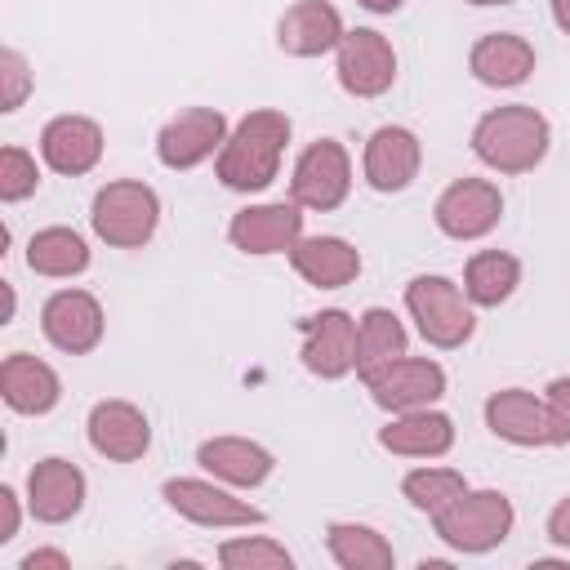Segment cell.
Returning a JSON list of instances; mask_svg holds the SVG:
<instances>
[{"mask_svg": "<svg viewBox=\"0 0 570 570\" xmlns=\"http://www.w3.org/2000/svg\"><path fill=\"white\" fill-rule=\"evenodd\" d=\"M548 147V125L530 107H503L481 120L476 151L499 169H530Z\"/></svg>", "mask_w": 570, "mask_h": 570, "instance_id": "1", "label": "cell"}, {"mask_svg": "<svg viewBox=\"0 0 570 570\" xmlns=\"http://www.w3.org/2000/svg\"><path fill=\"white\" fill-rule=\"evenodd\" d=\"M285 134H289V125H285L281 116H272V111L249 116V120L240 125L236 142L227 147L223 165H218L223 183H227V187H263V183L272 178V169H276V151H281Z\"/></svg>", "mask_w": 570, "mask_h": 570, "instance_id": "2", "label": "cell"}, {"mask_svg": "<svg viewBox=\"0 0 570 570\" xmlns=\"http://www.w3.org/2000/svg\"><path fill=\"white\" fill-rule=\"evenodd\" d=\"M94 227L111 245H138L156 227V196L138 183H116L94 200Z\"/></svg>", "mask_w": 570, "mask_h": 570, "instance_id": "3", "label": "cell"}, {"mask_svg": "<svg viewBox=\"0 0 570 570\" xmlns=\"http://www.w3.org/2000/svg\"><path fill=\"white\" fill-rule=\"evenodd\" d=\"M410 312L419 316V330L441 347H454L472 334V316H468L463 298L441 276H423L410 285Z\"/></svg>", "mask_w": 570, "mask_h": 570, "instance_id": "4", "label": "cell"}, {"mask_svg": "<svg viewBox=\"0 0 570 570\" xmlns=\"http://www.w3.org/2000/svg\"><path fill=\"white\" fill-rule=\"evenodd\" d=\"M347 191V160L334 142H316L303 160H298V178H294V196L303 205H316V209H330L338 205Z\"/></svg>", "mask_w": 570, "mask_h": 570, "instance_id": "5", "label": "cell"}, {"mask_svg": "<svg viewBox=\"0 0 570 570\" xmlns=\"http://www.w3.org/2000/svg\"><path fill=\"white\" fill-rule=\"evenodd\" d=\"M512 512L503 503V494H476L468 503H459L454 512H441V530L445 539L463 543V548H485L494 539H503Z\"/></svg>", "mask_w": 570, "mask_h": 570, "instance_id": "6", "label": "cell"}, {"mask_svg": "<svg viewBox=\"0 0 570 570\" xmlns=\"http://www.w3.org/2000/svg\"><path fill=\"white\" fill-rule=\"evenodd\" d=\"M338 71H343V85L352 94H379L392 85V49L374 31H352L343 40Z\"/></svg>", "mask_w": 570, "mask_h": 570, "instance_id": "7", "label": "cell"}, {"mask_svg": "<svg viewBox=\"0 0 570 570\" xmlns=\"http://www.w3.org/2000/svg\"><path fill=\"white\" fill-rule=\"evenodd\" d=\"M441 383H445L441 370L428 365V361H387V370L370 374V387H374L379 405H392V410L441 396Z\"/></svg>", "mask_w": 570, "mask_h": 570, "instance_id": "8", "label": "cell"}, {"mask_svg": "<svg viewBox=\"0 0 570 570\" xmlns=\"http://www.w3.org/2000/svg\"><path fill=\"white\" fill-rule=\"evenodd\" d=\"M98 330H102V316H98V303L89 294H58V298H49V307H45V334L62 352L94 347L98 343Z\"/></svg>", "mask_w": 570, "mask_h": 570, "instance_id": "9", "label": "cell"}, {"mask_svg": "<svg viewBox=\"0 0 570 570\" xmlns=\"http://www.w3.org/2000/svg\"><path fill=\"white\" fill-rule=\"evenodd\" d=\"M436 218H441V227L450 236H481L499 218V196H494V187L468 178V183H459V187H450L441 196Z\"/></svg>", "mask_w": 570, "mask_h": 570, "instance_id": "10", "label": "cell"}, {"mask_svg": "<svg viewBox=\"0 0 570 570\" xmlns=\"http://www.w3.org/2000/svg\"><path fill=\"white\" fill-rule=\"evenodd\" d=\"M223 138V116L218 111H187L160 134V160L165 165H196L200 156L214 151Z\"/></svg>", "mask_w": 570, "mask_h": 570, "instance_id": "11", "label": "cell"}, {"mask_svg": "<svg viewBox=\"0 0 570 570\" xmlns=\"http://www.w3.org/2000/svg\"><path fill=\"white\" fill-rule=\"evenodd\" d=\"M307 365L316 374H343L352 361H356V334H352V321L343 312H325V316H312L307 321Z\"/></svg>", "mask_w": 570, "mask_h": 570, "instance_id": "12", "label": "cell"}, {"mask_svg": "<svg viewBox=\"0 0 570 570\" xmlns=\"http://www.w3.org/2000/svg\"><path fill=\"white\" fill-rule=\"evenodd\" d=\"M0 387H4V401L13 410H22V414L49 410L58 401V379L36 356H9L4 370H0Z\"/></svg>", "mask_w": 570, "mask_h": 570, "instance_id": "13", "label": "cell"}, {"mask_svg": "<svg viewBox=\"0 0 570 570\" xmlns=\"http://www.w3.org/2000/svg\"><path fill=\"white\" fill-rule=\"evenodd\" d=\"M89 436H94V445H98L102 454H111V459H134V454L147 450V423H142V414L129 410V405H120V401L94 410Z\"/></svg>", "mask_w": 570, "mask_h": 570, "instance_id": "14", "label": "cell"}, {"mask_svg": "<svg viewBox=\"0 0 570 570\" xmlns=\"http://www.w3.org/2000/svg\"><path fill=\"white\" fill-rule=\"evenodd\" d=\"M298 236V214L289 205H267V209H249L232 223V240L249 254H272L285 249Z\"/></svg>", "mask_w": 570, "mask_h": 570, "instance_id": "15", "label": "cell"}, {"mask_svg": "<svg viewBox=\"0 0 570 570\" xmlns=\"http://www.w3.org/2000/svg\"><path fill=\"white\" fill-rule=\"evenodd\" d=\"M485 414H490V428L512 441H557L548 410L525 392H499Z\"/></svg>", "mask_w": 570, "mask_h": 570, "instance_id": "16", "label": "cell"}, {"mask_svg": "<svg viewBox=\"0 0 570 570\" xmlns=\"http://www.w3.org/2000/svg\"><path fill=\"white\" fill-rule=\"evenodd\" d=\"M31 508L45 521H62L80 508V472L62 459H49L31 472Z\"/></svg>", "mask_w": 570, "mask_h": 570, "instance_id": "17", "label": "cell"}, {"mask_svg": "<svg viewBox=\"0 0 570 570\" xmlns=\"http://www.w3.org/2000/svg\"><path fill=\"white\" fill-rule=\"evenodd\" d=\"M334 40H338V13L321 0H307V4L289 9L285 22H281V45L289 53H321Z\"/></svg>", "mask_w": 570, "mask_h": 570, "instance_id": "18", "label": "cell"}, {"mask_svg": "<svg viewBox=\"0 0 570 570\" xmlns=\"http://www.w3.org/2000/svg\"><path fill=\"white\" fill-rule=\"evenodd\" d=\"M45 160L62 174H80L98 160V129L89 120H53L45 129Z\"/></svg>", "mask_w": 570, "mask_h": 570, "instance_id": "19", "label": "cell"}, {"mask_svg": "<svg viewBox=\"0 0 570 570\" xmlns=\"http://www.w3.org/2000/svg\"><path fill=\"white\" fill-rule=\"evenodd\" d=\"M414 165H419V151H414V138L405 129H379L374 134L370 160H365L374 187H383V191L387 187H405L410 174H414Z\"/></svg>", "mask_w": 570, "mask_h": 570, "instance_id": "20", "label": "cell"}, {"mask_svg": "<svg viewBox=\"0 0 570 570\" xmlns=\"http://www.w3.org/2000/svg\"><path fill=\"white\" fill-rule=\"evenodd\" d=\"M530 62H534V53H530V45L517 40V36H490V40H481L476 53H472V71H476L481 80H490V85H517V80H525Z\"/></svg>", "mask_w": 570, "mask_h": 570, "instance_id": "21", "label": "cell"}, {"mask_svg": "<svg viewBox=\"0 0 570 570\" xmlns=\"http://www.w3.org/2000/svg\"><path fill=\"white\" fill-rule=\"evenodd\" d=\"M294 267L316 285H343L356 276V249H347L343 240H330V236L303 240L294 249Z\"/></svg>", "mask_w": 570, "mask_h": 570, "instance_id": "22", "label": "cell"}, {"mask_svg": "<svg viewBox=\"0 0 570 570\" xmlns=\"http://www.w3.org/2000/svg\"><path fill=\"white\" fill-rule=\"evenodd\" d=\"M401 352H405V334H401L396 316L374 307V312L361 321V334H356V370L370 379L379 365L396 361Z\"/></svg>", "mask_w": 570, "mask_h": 570, "instance_id": "23", "label": "cell"}, {"mask_svg": "<svg viewBox=\"0 0 570 570\" xmlns=\"http://www.w3.org/2000/svg\"><path fill=\"white\" fill-rule=\"evenodd\" d=\"M165 494H169L174 508H183V512H191V517H200V521H209V517H214V521H258L254 508H240V503H232L227 494L205 490V485H196V481H169Z\"/></svg>", "mask_w": 570, "mask_h": 570, "instance_id": "24", "label": "cell"}, {"mask_svg": "<svg viewBox=\"0 0 570 570\" xmlns=\"http://www.w3.org/2000/svg\"><path fill=\"white\" fill-rule=\"evenodd\" d=\"M200 463L232 476V481H263L272 459L245 441H214V445H200Z\"/></svg>", "mask_w": 570, "mask_h": 570, "instance_id": "25", "label": "cell"}, {"mask_svg": "<svg viewBox=\"0 0 570 570\" xmlns=\"http://www.w3.org/2000/svg\"><path fill=\"white\" fill-rule=\"evenodd\" d=\"M31 267L36 272H49V276H67V272H80L85 263H89V254H85V245H80V236H71V232H62V227H53V232H40L36 240H31Z\"/></svg>", "mask_w": 570, "mask_h": 570, "instance_id": "26", "label": "cell"}, {"mask_svg": "<svg viewBox=\"0 0 570 570\" xmlns=\"http://www.w3.org/2000/svg\"><path fill=\"white\" fill-rule=\"evenodd\" d=\"M383 445L410 450V454H428V450L436 454V450L450 445V423H445L441 414H419V419H405V423L387 428V432H383Z\"/></svg>", "mask_w": 570, "mask_h": 570, "instance_id": "27", "label": "cell"}, {"mask_svg": "<svg viewBox=\"0 0 570 570\" xmlns=\"http://www.w3.org/2000/svg\"><path fill=\"white\" fill-rule=\"evenodd\" d=\"M512 285H517V263L508 254H481V258H472V267H468V294L476 303H499V298H508Z\"/></svg>", "mask_w": 570, "mask_h": 570, "instance_id": "28", "label": "cell"}, {"mask_svg": "<svg viewBox=\"0 0 570 570\" xmlns=\"http://www.w3.org/2000/svg\"><path fill=\"white\" fill-rule=\"evenodd\" d=\"M405 490H410V499H414L419 508L441 512V508L459 494V476H450V472H419V476L405 481Z\"/></svg>", "mask_w": 570, "mask_h": 570, "instance_id": "29", "label": "cell"}, {"mask_svg": "<svg viewBox=\"0 0 570 570\" xmlns=\"http://www.w3.org/2000/svg\"><path fill=\"white\" fill-rule=\"evenodd\" d=\"M36 187V165L18 151V147H9L4 156H0V196L4 200H18V196H27Z\"/></svg>", "mask_w": 570, "mask_h": 570, "instance_id": "30", "label": "cell"}, {"mask_svg": "<svg viewBox=\"0 0 570 570\" xmlns=\"http://www.w3.org/2000/svg\"><path fill=\"white\" fill-rule=\"evenodd\" d=\"M334 552H338L343 561H365V557L387 561L383 543H379L370 530H352V525H338V530H334Z\"/></svg>", "mask_w": 570, "mask_h": 570, "instance_id": "31", "label": "cell"}, {"mask_svg": "<svg viewBox=\"0 0 570 570\" xmlns=\"http://www.w3.org/2000/svg\"><path fill=\"white\" fill-rule=\"evenodd\" d=\"M548 419H552V432L557 436H570V379H557L552 383V410H548Z\"/></svg>", "mask_w": 570, "mask_h": 570, "instance_id": "32", "label": "cell"}, {"mask_svg": "<svg viewBox=\"0 0 570 570\" xmlns=\"http://www.w3.org/2000/svg\"><path fill=\"white\" fill-rule=\"evenodd\" d=\"M223 561L236 566V561H289V557L276 552V548H245V543H232V548L223 552Z\"/></svg>", "mask_w": 570, "mask_h": 570, "instance_id": "33", "label": "cell"}, {"mask_svg": "<svg viewBox=\"0 0 570 570\" xmlns=\"http://www.w3.org/2000/svg\"><path fill=\"white\" fill-rule=\"evenodd\" d=\"M4 71H9L4 111H13V107H18V98H22V85H27V76H22V58H18V53H4Z\"/></svg>", "mask_w": 570, "mask_h": 570, "instance_id": "34", "label": "cell"}, {"mask_svg": "<svg viewBox=\"0 0 570 570\" xmlns=\"http://www.w3.org/2000/svg\"><path fill=\"white\" fill-rule=\"evenodd\" d=\"M552 534H557L561 543H570V503L557 508V517H552Z\"/></svg>", "mask_w": 570, "mask_h": 570, "instance_id": "35", "label": "cell"}, {"mask_svg": "<svg viewBox=\"0 0 570 570\" xmlns=\"http://www.w3.org/2000/svg\"><path fill=\"white\" fill-rule=\"evenodd\" d=\"M557 22L570 31V0H557Z\"/></svg>", "mask_w": 570, "mask_h": 570, "instance_id": "36", "label": "cell"}, {"mask_svg": "<svg viewBox=\"0 0 570 570\" xmlns=\"http://www.w3.org/2000/svg\"><path fill=\"white\" fill-rule=\"evenodd\" d=\"M361 4H370V9H379V13H387V9H396L401 0H361Z\"/></svg>", "mask_w": 570, "mask_h": 570, "instance_id": "37", "label": "cell"}, {"mask_svg": "<svg viewBox=\"0 0 570 570\" xmlns=\"http://www.w3.org/2000/svg\"><path fill=\"white\" fill-rule=\"evenodd\" d=\"M476 4H499V0H476Z\"/></svg>", "mask_w": 570, "mask_h": 570, "instance_id": "38", "label": "cell"}]
</instances>
